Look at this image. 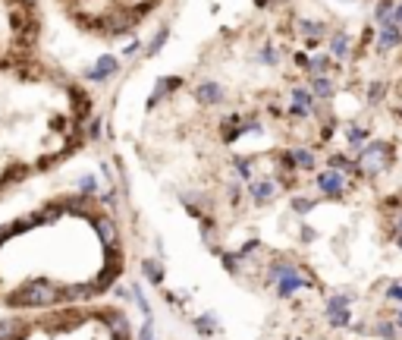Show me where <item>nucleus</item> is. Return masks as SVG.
<instances>
[{
  "label": "nucleus",
  "instance_id": "a878e982",
  "mask_svg": "<svg viewBox=\"0 0 402 340\" xmlns=\"http://www.w3.org/2000/svg\"><path fill=\"white\" fill-rule=\"evenodd\" d=\"M220 265H223V271H230V274H236V278H239V274H242L245 271V258L242 256H239V252H230V249H226V252H220Z\"/></svg>",
  "mask_w": 402,
  "mask_h": 340
},
{
  "label": "nucleus",
  "instance_id": "2eb2a0df",
  "mask_svg": "<svg viewBox=\"0 0 402 340\" xmlns=\"http://www.w3.org/2000/svg\"><path fill=\"white\" fill-rule=\"evenodd\" d=\"M342 139H346V148L358 155V151H362L371 142V129L364 126V123H355L352 120V123H346V126H342Z\"/></svg>",
  "mask_w": 402,
  "mask_h": 340
},
{
  "label": "nucleus",
  "instance_id": "dca6fc26",
  "mask_svg": "<svg viewBox=\"0 0 402 340\" xmlns=\"http://www.w3.org/2000/svg\"><path fill=\"white\" fill-rule=\"evenodd\" d=\"M402 48V28L396 26H380L374 35V50L377 54H386V50H396Z\"/></svg>",
  "mask_w": 402,
  "mask_h": 340
},
{
  "label": "nucleus",
  "instance_id": "f8f14e48",
  "mask_svg": "<svg viewBox=\"0 0 402 340\" xmlns=\"http://www.w3.org/2000/svg\"><path fill=\"white\" fill-rule=\"evenodd\" d=\"M195 101H199L201 107H220L226 101V89L217 79H201V82L195 85Z\"/></svg>",
  "mask_w": 402,
  "mask_h": 340
},
{
  "label": "nucleus",
  "instance_id": "a211bd4d",
  "mask_svg": "<svg viewBox=\"0 0 402 340\" xmlns=\"http://www.w3.org/2000/svg\"><path fill=\"white\" fill-rule=\"evenodd\" d=\"M314 101H333L336 98V79L333 76H311L308 82Z\"/></svg>",
  "mask_w": 402,
  "mask_h": 340
},
{
  "label": "nucleus",
  "instance_id": "f704fd0d",
  "mask_svg": "<svg viewBox=\"0 0 402 340\" xmlns=\"http://www.w3.org/2000/svg\"><path fill=\"white\" fill-rule=\"evenodd\" d=\"M298 236H302L305 243H311V240H314V230H311V227H302V230H298Z\"/></svg>",
  "mask_w": 402,
  "mask_h": 340
},
{
  "label": "nucleus",
  "instance_id": "bb28decb",
  "mask_svg": "<svg viewBox=\"0 0 402 340\" xmlns=\"http://www.w3.org/2000/svg\"><path fill=\"white\" fill-rule=\"evenodd\" d=\"M292 212L298 214V218H305V214H311L314 212V205H318V199H314V195H302V192H296L292 195Z\"/></svg>",
  "mask_w": 402,
  "mask_h": 340
},
{
  "label": "nucleus",
  "instance_id": "20e7f679",
  "mask_svg": "<svg viewBox=\"0 0 402 340\" xmlns=\"http://www.w3.org/2000/svg\"><path fill=\"white\" fill-rule=\"evenodd\" d=\"M264 280L267 287H274L277 300H292L302 290H318V278L305 265L292 262V258H270Z\"/></svg>",
  "mask_w": 402,
  "mask_h": 340
},
{
  "label": "nucleus",
  "instance_id": "e433bc0d",
  "mask_svg": "<svg viewBox=\"0 0 402 340\" xmlns=\"http://www.w3.org/2000/svg\"><path fill=\"white\" fill-rule=\"evenodd\" d=\"M396 117L402 120V101H399V104H396Z\"/></svg>",
  "mask_w": 402,
  "mask_h": 340
},
{
  "label": "nucleus",
  "instance_id": "4be33fe9",
  "mask_svg": "<svg viewBox=\"0 0 402 340\" xmlns=\"http://www.w3.org/2000/svg\"><path fill=\"white\" fill-rule=\"evenodd\" d=\"M230 164H233V170H236V180H242L245 186L252 183L255 177H258V164H255L252 158H242V155H239V158H233Z\"/></svg>",
  "mask_w": 402,
  "mask_h": 340
},
{
  "label": "nucleus",
  "instance_id": "aec40b11",
  "mask_svg": "<svg viewBox=\"0 0 402 340\" xmlns=\"http://www.w3.org/2000/svg\"><path fill=\"white\" fill-rule=\"evenodd\" d=\"M192 324H195V331H199L201 337H217L220 334V318H217L214 312H201V315H195L192 318Z\"/></svg>",
  "mask_w": 402,
  "mask_h": 340
},
{
  "label": "nucleus",
  "instance_id": "c756f323",
  "mask_svg": "<svg viewBox=\"0 0 402 340\" xmlns=\"http://www.w3.org/2000/svg\"><path fill=\"white\" fill-rule=\"evenodd\" d=\"M384 300H386V302H396V306H402V280H390V287L384 290Z\"/></svg>",
  "mask_w": 402,
  "mask_h": 340
},
{
  "label": "nucleus",
  "instance_id": "58836bf2",
  "mask_svg": "<svg viewBox=\"0 0 402 340\" xmlns=\"http://www.w3.org/2000/svg\"><path fill=\"white\" fill-rule=\"evenodd\" d=\"M342 4H355V0H342Z\"/></svg>",
  "mask_w": 402,
  "mask_h": 340
},
{
  "label": "nucleus",
  "instance_id": "9b49d317",
  "mask_svg": "<svg viewBox=\"0 0 402 340\" xmlns=\"http://www.w3.org/2000/svg\"><path fill=\"white\" fill-rule=\"evenodd\" d=\"M292 32H296V38H302L305 45H320V41L330 38V28H327L320 19H292Z\"/></svg>",
  "mask_w": 402,
  "mask_h": 340
},
{
  "label": "nucleus",
  "instance_id": "c9c22d12",
  "mask_svg": "<svg viewBox=\"0 0 402 340\" xmlns=\"http://www.w3.org/2000/svg\"><path fill=\"white\" fill-rule=\"evenodd\" d=\"M393 322H396V328L402 331V306H396V312H393Z\"/></svg>",
  "mask_w": 402,
  "mask_h": 340
},
{
  "label": "nucleus",
  "instance_id": "ddd939ff",
  "mask_svg": "<svg viewBox=\"0 0 402 340\" xmlns=\"http://www.w3.org/2000/svg\"><path fill=\"white\" fill-rule=\"evenodd\" d=\"M327 54H330L336 63H346L349 57H352V35H349L346 28L330 32V38H327Z\"/></svg>",
  "mask_w": 402,
  "mask_h": 340
},
{
  "label": "nucleus",
  "instance_id": "c85d7f7f",
  "mask_svg": "<svg viewBox=\"0 0 402 340\" xmlns=\"http://www.w3.org/2000/svg\"><path fill=\"white\" fill-rule=\"evenodd\" d=\"M223 192H226V199H230L233 205H239L242 195H245V183H242V180H230V183L223 186Z\"/></svg>",
  "mask_w": 402,
  "mask_h": 340
},
{
  "label": "nucleus",
  "instance_id": "1a4fd4ad",
  "mask_svg": "<svg viewBox=\"0 0 402 340\" xmlns=\"http://www.w3.org/2000/svg\"><path fill=\"white\" fill-rule=\"evenodd\" d=\"M318 114V101H314L308 85H292L289 89V107H286V117L289 120H311Z\"/></svg>",
  "mask_w": 402,
  "mask_h": 340
},
{
  "label": "nucleus",
  "instance_id": "4468645a",
  "mask_svg": "<svg viewBox=\"0 0 402 340\" xmlns=\"http://www.w3.org/2000/svg\"><path fill=\"white\" fill-rule=\"evenodd\" d=\"M138 271H142V280L151 287H164L167 280V268H164V258L157 256H145L142 262H138Z\"/></svg>",
  "mask_w": 402,
  "mask_h": 340
},
{
  "label": "nucleus",
  "instance_id": "6ab92c4d",
  "mask_svg": "<svg viewBox=\"0 0 402 340\" xmlns=\"http://www.w3.org/2000/svg\"><path fill=\"white\" fill-rule=\"evenodd\" d=\"M371 337H374V340H396L399 337V328H396V322H393V315L390 318L377 315L374 324H371Z\"/></svg>",
  "mask_w": 402,
  "mask_h": 340
},
{
  "label": "nucleus",
  "instance_id": "4c0bfd02",
  "mask_svg": "<svg viewBox=\"0 0 402 340\" xmlns=\"http://www.w3.org/2000/svg\"><path fill=\"white\" fill-rule=\"evenodd\" d=\"M393 243H396V246H399V252H402V236H396V240H393Z\"/></svg>",
  "mask_w": 402,
  "mask_h": 340
},
{
  "label": "nucleus",
  "instance_id": "7c9ffc66",
  "mask_svg": "<svg viewBox=\"0 0 402 340\" xmlns=\"http://www.w3.org/2000/svg\"><path fill=\"white\" fill-rule=\"evenodd\" d=\"M258 249H261V240H258V236H252V240H245V243L239 246L236 252H239V256H242L245 262H248V258H252V256H255V252H258Z\"/></svg>",
  "mask_w": 402,
  "mask_h": 340
},
{
  "label": "nucleus",
  "instance_id": "412c9836",
  "mask_svg": "<svg viewBox=\"0 0 402 340\" xmlns=\"http://www.w3.org/2000/svg\"><path fill=\"white\" fill-rule=\"evenodd\" d=\"M255 60H258L261 67H280L283 50H280V45H274V41H264V45L258 48V54H255Z\"/></svg>",
  "mask_w": 402,
  "mask_h": 340
},
{
  "label": "nucleus",
  "instance_id": "6e6552de",
  "mask_svg": "<svg viewBox=\"0 0 402 340\" xmlns=\"http://www.w3.org/2000/svg\"><path fill=\"white\" fill-rule=\"evenodd\" d=\"M182 85H186V79L182 76H157L155 85H151V92H148V98H145V111L155 114L160 104H167V101L177 95Z\"/></svg>",
  "mask_w": 402,
  "mask_h": 340
},
{
  "label": "nucleus",
  "instance_id": "7ed1b4c3",
  "mask_svg": "<svg viewBox=\"0 0 402 340\" xmlns=\"http://www.w3.org/2000/svg\"><path fill=\"white\" fill-rule=\"evenodd\" d=\"M0 340H135L120 306H63L48 312L0 315Z\"/></svg>",
  "mask_w": 402,
  "mask_h": 340
},
{
  "label": "nucleus",
  "instance_id": "0eeeda50",
  "mask_svg": "<svg viewBox=\"0 0 402 340\" xmlns=\"http://www.w3.org/2000/svg\"><path fill=\"white\" fill-rule=\"evenodd\" d=\"M314 186H318V195L320 199H330V202H340L346 199L349 190H352V180L346 177V173H336V170H318V177H314Z\"/></svg>",
  "mask_w": 402,
  "mask_h": 340
},
{
  "label": "nucleus",
  "instance_id": "f3484780",
  "mask_svg": "<svg viewBox=\"0 0 402 340\" xmlns=\"http://www.w3.org/2000/svg\"><path fill=\"white\" fill-rule=\"evenodd\" d=\"M327 170L346 173V177H362L358 161H352V155H346V151H327Z\"/></svg>",
  "mask_w": 402,
  "mask_h": 340
},
{
  "label": "nucleus",
  "instance_id": "cd10ccee",
  "mask_svg": "<svg viewBox=\"0 0 402 340\" xmlns=\"http://www.w3.org/2000/svg\"><path fill=\"white\" fill-rule=\"evenodd\" d=\"M393 6H396V0H377L374 10H371V19H374L377 26H386V23H390Z\"/></svg>",
  "mask_w": 402,
  "mask_h": 340
},
{
  "label": "nucleus",
  "instance_id": "393cba45",
  "mask_svg": "<svg viewBox=\"0 0 402 340\" xmlns=\"http://www.w3.org/2000/svg\"><path fill=\"white\" fill-rule=\"evenodd\" d=\"M386 92H390V82H384V79H374V82L368 85V92H364V101H368L371 107H377V104H384Z\"/></svg>",
  "mask_w": 402,
  "mask_h": 340
},
{
  "label": "nucleus",
  "instance_id": "423d86ee",
  "mask_svg": "<svg viewBox=\"0 0 402 340\" xmlns=\"http://www.w3.org/2000/svg\"><path fill=\"white\" fill-rule=\"evenodd\" d=\"M352 302H355V293H330L324 300V318L333 331L352 328Z\"/></svg>",
  "mask_w": 402,
  "mask_h": 340
},
{
  "label": "nucleus",
  "instance_id": "473e14b6",
  "mask_svg": "<svg viewBox=\"0 0 402 340\" xmlns=\"http://www.w3.org/2000/svg\"><path fill=\"white\" fill-rule=\"evenodd\" d=\"M386 26H396V28H402V0H396V6H393L390 23H386Z\"/></svg>",
  "mask_w": 402,
  "mask_h": 340
},
{
  "label": "nucleus",
  "instance_id": "72a5a7b5",
  "mask_svg": "<svg viewBox=\"0 0 402 340\" xmlns=\"http://www.w3.org/2000/svg\"><path fill=\"white\" fill-rule=\"evenodd\" d=\"M333 133H336V123H324V126H320V142H330L333 139Z\"/></svg>",
  "mask_w": 402,
  "mask_h": 340
},
{
  "label": "nucleus",
  "instance_id": "f257e3e1",
  "mask_svg": "<svg viewBox=\"0 0 402 340\" xmlns=\"http://www.w3.org/2000/svg\"><path fill=\"white\" fill-rule=\"evenodd\" d=\"M116 183L94 173L0 221V315L91 306L120 287L123 246Z\"/></svg>",
  "mask_w": 402,
  "mask_h": 340
},
{
  "label": "nucleus",
  "instance_id": "5701e85b",
  "mask_svg": "<svg viewBox=\"0 0 402 340\" xmlns=\"http://www.w3.org/2000/svg\"><path fill=\"white\" fill-rule=\"evenodd\" d=\"M333 70H336V60L330 54H314L308 63V76H333Z\"/></svg>",
  "mask_w": 402,
  "mask_h": 340
},
{
  "label": "nucleus",
  "instance_id": "39448f33",
  "mask_svg": "<svg viewBox=\"0 0 402 340\" xmlns=\"http://www.w3.org/2000/svg\"><path fill=\"white\" fill-rule=\"evenodd\" d=\"M355 161H358L362 177H380V173H386L396 164V146L390 139H374L358 151Z\"/></svg>",
  "mask_w": 402,
  "mask_h": 340
},
{
  "label": "nucleus",
  "instance_id": "f03ea898",
  "mask_svg": "<svg viewBox=\"0 0 402 340\" xmlns=\"http://www.w3.org/2000/svg\"><path fill=\"white\" fill-rule=\"evenodd\" d=\"M101 133L89 85L45 54L41 0H0V208Z\"/></svg>",
  "mask_w": 402,
  "mask_h": 340
},
{
  "label": "nucleus",
  "instance_id": "2f4dec72",
  "mask_svg": "<svg viewBox=\"0 0 402 340\" xmlns=\"http://www.w3.org/2000/svg\"><path fill=\"white\" fill-rule=\"evenodd\" d=\"M292 63H296V70H302V73H308V63H311V57L298 50V54H292Z\"/></svg>",
  "mask_w": 402,
  "mask_h": 340
},
{
  "label": "nucleus",
  "instance_id": "9d476101",
  "mask_svg": "<svg viewBox=\"0 0 402 340\" xmlns=\"http://www.w3.org/2000/svg\"><path fill=\"white\" fill-rule=\"evenodd\" d=\"M280 192H283V183L277 177H255L252 183L245 186L248 202H252V205H258V208L270 205V202H274Z\"/></svg>",
  "mask_w": 402,
  "mask_h": 340
},
{
  "label": "nucleus",
  "instance_id": "b1692460",
  "mask_svg": "<svg viewBox=\"0 0 402 340\" xmlns=\"http://www.w3.org/2000/svg\"><path fill=\"white\" fill-rule=\"evenodd\" d=\"M167 41H170V26H160L157 32H155V38L145 45V57H148V60H151V57H157L160 50L167 48Z\"/></svg>",
  "mask_w": 402,
  "mask_h": 340
}]
</instances>
